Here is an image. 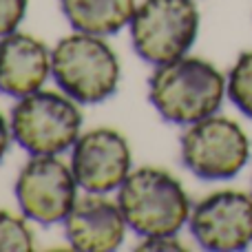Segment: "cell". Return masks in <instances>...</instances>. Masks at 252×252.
<instances>
[{"mask_svg": "<svg viewBox=\"0 0 252 252\" xmlns=\"http://www.w3.org/2000/svg\"><path fill=\"white\" fill-rule=\"evenodd\" d=\"M228 93V80L215 64L182 56L159 64L148 80V100L173 124H195L219 111Z\"/></svg>", "mask_w": 252, "mask_h": 252, "instance_id": "6da1fadb", "label": "cell"}, {"mask_svg": "<svg viewBox=\"0 0 252 252\" xmlns=\"http://www.w3.org/2000/svg\"><path fill=\"white\" fill-rule=\"evenodd\" d=\"M118 204L128 228L142 237L175 235L190 219V199L182 182L153 166L128 173L120 186Z\"/></svg>", "mask_w": 252, "mask_h": 252, "instance_id": "7a4b0ae2", "label": "cell"}, {"mask_svg": "<svg viewBox=\"0 0 252 252\" xmlns=\"http://www.w3.org/2000/svg\"><path fill=\"white\" fill-rule=\"evenodd\" d=\"M120 60L102 35H66L51 51V75L62 93L78 104H97L118 91Z\"/></svg>", "mask_w": 252, "mask_h": 252, "instance_id": "3957f363", "label": "cell"}, {"mask_svg": "<svg viewBox=\"0 0 252 252\" xmlns=\"http://www.w3.org/2000/svg\"><path fill=\"white\" fill-rule=\"evenodd\" d=\"M11 135L31 155H60L80 137L82 113L75 100L56 91H35L11 109Z\"/></svg>", "mask_w": 252, "mask_h": 252, "instance_id": "277c9868", "label": "cell"}, {"mask_svg": "<svg viewBox=\"0 0 252 252\" xmlns=\"http://www.w3.org/2000/svg\"><path fill=\"white\" fill-rule=\"evenodd\" d=\"M197 33L199 11L195 0H144L130 20L137 56L157 66L186 56Z\"/></svg>", "mask_w": 252, "mask_h": 252, "instance_id": "5b68a950", "label": "cell"}, {"mask_svg": "<svg viewBox=\"0 0 252 252\" xmlns=\"http://www.w3.org/2000/svg\"><path fill=\"white\" fill-rule=\"evenodd\" d=\"M182 161L201 179H230L250 159V139L235 120L210 115L190 124L179 139Z\"/></svg>", "mask_w": 252, "mask_h": 252, "instance_id": "8992f818", "label": "cell"}, {"mask_svg": "<svg viewBox=\"0 0 252 252\" xmlns=\"http://www.w3.org/2000/svg\"><path fill=\"white\" fill-rule=\"evenodd\" d=\"M75 190L73 170L58 155H33L20 168L13 186L22 215L44 226L64 221L78 201Z\"/></svg>", "mask_w": 252, "mask_h": 252, "instance_id": "52a82bcc", "label": "cell"}, {"mask_svg": "<svg viewBox=\"0 0 252 252\" xmlns=\"http://www.w3.org/2000/svg\"><path fill=\"white\" fill-rule=\"evenodd\" d=\"M190 232L204 250L237 252L252 244V195L217 190L190 210Z\"/></svg>", "mask_w": 252, "mask_h": 252, "instance_id": "ba28073f", "label": "cell"}, {"mask_svg": "<svg viewBox=\"0 0 252 252\" xmlns=\"http://www.w3.org/2000/svg\"><path fill=\"white\" fill-rule=\"evenodd\" d=\"M71 170L80 188L95 195H106L122 186L130 173L128 142L113 128L89 130L73 144Z\"/></svg>", "mask_w": 252, "mask_h": 252, "instance_id": "9c48e42d", "label": "cell"}, {"mask_svg": "<svg viewBox=\"0 0 252 252\" xmlns=\"http://www.w3.org/2000/svg\"><path fill=\"white\" fill-rule=\"evenodd\" d=\"M126 219L120 204L102 199L95 192L73 204L64 219L71 248L80 252H113L122 246Z\"/></svg>", "mask_w": 252, "mask_h": 252, "instance_id": "30bf717a", "label": "cell"}, {"mask_svg": "<svg viewBox=\"0 0 252 252\" xmlns=\"http://www.w3.org/2000/svg\"><path fill=\"white\" fill-rule=\"evenodd\" d=\"M51 75V56L44 42L29 33L0 38V93L25 97L42 89Z\"/></svg>", "mask_w": 252, "mask_h": 252, "instance_id": "8fae6325", "label": "cell"}, {"mask_svg": "<svg viewBox=\"0 0 252 252\" xmlns=\"http://www.w3.org/2000/svg\"><path fill=\"white\" fill-rule=\"evenodd\" d=\"M64 18L75 31L93 35H111L130 25L135 0H60Z\"/></svg>", "mask_w": 252, "mask_h": 252, "instance_id": "7c38bea8", "label": "cell"}, {"mask_svg": "<svg viewBox=\"0 0 252 252\" xmlns=\"http://www.w3.org/2000/svg\"><path fill=\"white\" fill-rule=\"evenodd\" d=\"M228 97L246 118L252 120V51L241 53L228 73Z\"/></svg>", "mask_w": 252, "mask_h": 252, "instance_id": "4fadbf2b", "label": "cell"}, {"mask_svg": "<svg viewBox=\"0 0 252 252\" xmlns=\"http://www.w3.org/2000/svg\"><path fill=\"white\" fill-rule=\"evenodd\" d=\"M33 232L27 221L9 210H0V252H31Z\"/></svg>", "mask_w": 252, "mask_h": 252, "instance_id": "5bb4252c", "label": "cell"}, {"mask_svg": "<svg viewBox=\"0 0 252 252\" xmlns=\"http://www.w3.org/2000/svg\"><path fill=\"white\" fill-rule=\"evenodd\" d=\"M27 4L29 0H0V38L20 27V22L25 20Z\"/></svg>", "mask_w": 252, "mask_h": 252, "instance_id": "9a60e30c", "label": "cell"}, {"mask_svg": "<svg viewBox=\"0 0 252 252\" xmlns=\"http://www.w3.org/2000/svg\"><path fill=\"white\" fill-rule=\"evenodd\" d=\"M137 250H184V246L173 235H159V237H146L144 244L137 246Z\"/></svg>", "mask_w": 252, "mask_h": 252, "instance_id": "2e32d148", "label": "cell"}, {"mask_svg": "<svg viewBox=\"0 0 252 252\" xmlns=\"http://www.w3.org/2000/svg\"><path fill=\"white\" fill-rule=\"evenodd\" d=\"M11 126H7V120L2 118V113H0V161H2V157L9 153V146H11Z\"/></svg>", "mask_w": 252, "mask_h": 252, "instance_id": "e0dca14e", "label": "cell"}]
</instances>
